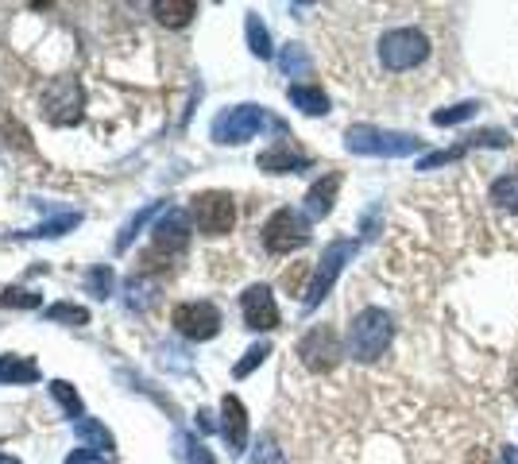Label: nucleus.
Segmentation results:
<instances>
[{"label":"nucleus","mask_w":518,"mask_h":464,"mask_svg":"<svg viewBox=\"0 0 518 464\" xmlns=\"http://www.w3.org/2000/svg\"><path fill=\"white\" fill-rule=\"evenodd\" d=\"M372 55L379 74L387 78H406V74H422L437 58V39L422 20H395L387 28H379L372 43Z\"/></svg>","instance_id":"obj_1"},{"label":"nucleus","mask_w":518,"mask_h":464,"mask_svg":"<svg viewBox=\"0 0 518 464\" xmlns=\"http://www.w3.org/2000/svg\"><path fill=\"white\" fill-rule=\"evenodd\" d=\"M391 337H395V321L387 310H379V306H368V310H360L352 325H348V352L356 356V360H379L387 345H391Z\"/></svg>","instance_id":"obj_2"},{"label":"nucleus","mask_w":518,"mask_h":464,"mask_svg":"<svg viewBox=\"0 0 518 464\" xmlns=\"http://www.w3.org/2000/svg\"><path fill=\"white\" fill-rule=\"evenodd\" d=\"M306 240H310V217L298 213V209H290V205L275 209V213L267 217V225H263V248H267L271 256L298 252Z\"/></svg>","instance_id":"obj_3"},{"label":"nucleus","mask_w":518,"mask_h":464,"mask_svg":"<svg viewBox=\"0 0 518 464\" xmlns=\"http://www.w3.org/2000/svg\"><path fill=\"white\" fill-rule=\"evenodd\" d=\"M345 147L356 151V155H391V159H399V155H414L422 147V140H414L406 132H383V128H372V124H356V128L345 132Z\"/></svg>","instance_id":"obj_4"},{"label":"nucleus","mask_w":518,"mask_h":464,"mask_svg":"<svg viewBox=\"0 0 518 464\" xmlns=\"http://www.w3.org/2000/svg\"><path fill=\"white\" fill-rule=\"evenodd\" d=\"M190 213H194V225L205 236H225L236 225V202H232L225 190H205V194H198L194 205H190Z\"/></svg>","instance_id":"obj_5"},{"label":"nucleus","mask_w":518,"mask_h":464,"mask_svg":"<svg viewBox=\"0 0 518 464\" xmlns=\"http://www.w3.org/2000/svg\"><path fill=\"white\" fill-rule=\"evenodd\" d=\"M82 82L78 78H55L51 86L43 89V113L51 124H78L82 120Z\"/></svg>","instance_id":"obj_6"},{"label":"nucleus","mask_w":518,"mask_h":464,"mask_svg":"<svg viewBox=\"0 0 518 464\" xmlns=\"http://www.w3.org/2000/svg\"><path fill=\"white\" fill-rule=\"evenodd\" d=\"M263 124H267V113L259 105H236L213 120V140L217 144H244L256 132H263Z\"/></svg>","instance_id":"obj_7"},{"label":"nucleus","mask_w":518,"mask_h":464,"mask_svg":"<svg viewBox=\"0 0 518 464\" xmlns=\"http://www.w3.org/2000/svg\"><path fill=\"white\" fill-rule=\"evenodd\" d=\"M356 256V244L352 240H333L329 248H325V256L317 260V271H314V283L306 290V310H314L317 302L329 294V287L337 283V275H341V267Z\"/></svg>","instance_id":"obj_8"},{"label":"nucleus","mask_w":518,"mask_h":464,"mask_svg":"<svg viewBox=\"0 0 518 464\" xmlns=\"http://www.w3.org/2000/svg\"><path fill=\"white\" fill-rule=\"evenodd\" d=\"M171 321L174 329L190 341H209V337L221 333V310L213 302H182V306H174Z\"/></svg>","instance_id":"obj_9"},{"label":"nucleus","mask_w":518,"mask_h":464,"mask_svg":"<svg viewBox=\"0 0 518 464\" xmlns=\"http://www.w3.org/2000/svg\"><path fill=\"white\" fill-rule=\"evenodd\" d=\"M298 356H302V364H306L310 372H329V368L337 364V356H341V341H337V333H333L329 325H314V329L298 341Z\"/></svg>","instance_id":"obj_10"},{"label":"nucleus","mask_w":518,"mask_h":464,"mask_svg":"<svg viewBox=\"0 0 518 464\" xmlns=\"http://www.w3.org/2000/svg\"><path fill=\"white\" fill-rule=\"evenodd\" d=\"M240 310H244L248 329H256V333H271V329L279 325V306H275V294L263 287V283H256V287L244 290Z\"/></svg>","instance_id":"obj_11"},{"label":"nucleus","mask_w":518,"mask_h":464,"mask_svg":"<svg viewBox=\"0 0 518 464\" xmlns=\"http://www.w3.org/2000/svg\"><path fill=\"white\" fill-rule=\"evenodd\" d=\"M221 434H225L232 453H244V445H248V410L236 395L221 399Z\"/></svg>","instance_id":"obj_12"},{"label":"nucleus","mask_w":518,"mask_h":464,"mask_svg":"<svg viewBox=\"0 0 518 464\" xmlns=\"http://www.w3.org/2000/svg\"><path fill=\"white\" fill-rule=\"evenodd\" d=\"M186 244H190V225H186V213L167 209V217L155 225V248L171 256V252H186Z\"/></svg>","instance_id":"obj_13"},{"label":"nucleus","mask_w":518,"mask_h":464,"mask_svg":"<svg viewBox=\"0 0 518 464\" xmlns=\"http://www.w3.org/2000/svg\"><path fill=\"white\" fill-rule=\"evenodd\" d=\"M337 186H341V174H325L321 182H314V186H310V194H306V217H310V221L329 217L333 198H337Z\"/></svg>","instance_id":"obj_14"},{"label":"nucleus","mask_w":518,"mask_h":464,"mask_svg":"<svg viewBox=\"0 0 518 464\" xmlns=\"http://www.w3.org/2000/svg\"><path fill=\"white\" fill-rule=\"evenodd\" d=\"M259 167L271 174H290V171H302L306 167V155H298L287 140H279L275 147H267L263 155H259Z\"/></svg>","instance_id":"obj_15"},{"label":"nucleus","mask_w":518,"mask_h":464,"mask_svg":"<svg viewBox=\"0 0 518 464\" xmlns=\"http://www.w3.org/2000/svg\"><path fill=\"white\" fill-rule=\"evenodd\" d=\"M151 12L159 16V24L182 28V24H190V16H198V4L194 0H159Z\"/></svg>","instance_id":"obj_16"},{"label":"nucleus","mask_w":518,"mask_h":464,"mask_svg":"<svg viewBox=\"0 0 518 464\" xmlns=\"http://www.w3.org/2000/svg\"><path fill=\"white\" fill-rule=\"evenodd\" d=\"M0 379L4 383H35L39 368L31 356H0Z\"/></svg>","instance_id":"obj_17"},{"label":"nucleus","mask_w":518,"mask_h":464,"mask_svg":"<svg viewBox=\"0 0 518 464\" xmlns=\"http://www.w3.org/2000/svg\"><path fill=\"white\" fill-rule=\"evenodd\" d=\"M290 101H294L306 116L329 113V97H325L317 86H290Z\"/></svg>","instance_id":"obj_18"},{"label":"nucleus","mask_w":518,"mask_h":464,"mask_svg":"<svg viewBox=\"0 0 518 464\" xmlns=\"http://www.w3.org/2000/svg\"><path fill=\"white\" fill-rule=\"evenodd\" d=\"M74 430H78V437L93 441V449H97V453H101V449H113V434H109L101 422H93V418H78V422H74Z\"/></svg>","instance_id":"obj_19"},{"label":"nucleus","mask_w":518,"mask_h":464,"mask_svg":"<svg viewBox=\"0 0 518 464\" xmlns=\"http://www.w3.org/2000/svg\"><path fill=\"white\" fill-rule=\"evenodd\" d=\"M491 202L503 205V209H515V213H518V178H515V174H503V178H495V186H491Z\"/></svg>","instance_id":"obj_20"},{"label":"nucleus","mask_w":518,"mask_h":464,"mask_svg":"<svg viewBox=\"0 0 518 464\" xmlns=\"http://www.w3.org/2000/svg\"><path fill=\"white\" fill-rule=\"evenodd\" d=\"M279 66L287 70L290 78H298V74H310V55H306L298 43H287V47H283V55H279Z\"/></svg>","instance_id":"obj_21"},{"label":"nucleus","mask_w":518,"mask_h":464,"mask_svg":"<svg viewBox=\"0 0 518 464\" xmlns=\"http://www.w3.org/2000/svg\"><path fill=\"white\" fill-rule=\"evenodd\" d=\"M174 445H178V457H182L186 464H213V453L205 449L202 441H194V437L178 434V441H174Z\"/></svg>","instance_id":"obj_22"},{"label":"nucleus","mask_w":518,"mask_h":464,"mask_svg":"<svg viewBox=\"0 0 518 464\" xmlns=\"http://www.w3.org/2000/svg\"><path fill=\"white\" fill-rule=\"evenodd\" d=\"M480 109V101H461V105H453V109H441V113H433V124L437 128H449V124H461V120H472Z\"/></svg>","instance_id":"obj_23"},{"label":"nucleus","mask_w":518,"mask_h":464,"mask_svg":"<svg viewBox=\"0 0 518 464\" xmlns=\"http://www.w3.org/2000/svg\"><path fill=\"white\" fill-rule=\"evenodd\" d=\"M248 43H252V51H256L259 58H271V35H267V28H263V20L259 16H248Z\"/></svg>","instance_id":"obj_24"},{"label":"nucleus","mask_w":518,"mask_h":464,"mask_svg":"<svg viewBox=\"0 0 518 464\" xmlns=\"http://www.w3.org/2000/svg\"><path fill=\"white\" fill-rule=\"evenodd\" d=\"M267 356H271V345H267V341H259V345H252L248 352H244V360H240V364L232 368V372H236V379H244L248 372H252V368H259V364H263Z\"/></svg>","instance_id":"obj_25"},{"label":"nucleus","mask_w":518,"mask_h":464,"mask_svg":"<svg viewBox=\"0 0 518 464\" xmlns=\"http://www.w3.org/2000/svg\"><path fill=\"white\" fill-rule=\"evenodd\" d=\"M51 395H55L58 403L66 406V414H82V395H78V391H74L66 379H55V383H51Z\"/></svg>","instance_id":"obj_26"},{"label":"nucleus","mask_w":518,"mask_h":464,"mask_svg":"<svg viewBox=\"0 0 518 464\" xmlns=\"http://www.w3.org/2000/svg\"><path fill=\"white\" fill-rule=\"evenodd\" d=\"M47 321H70V325H86L89 310H82V306H70V302H58V306H51V310H47Z\"/></svg>","instance_id":"obj_27"},{"label":"nucleus","mask_w":518,"mask_h":464,"mask_svg":"<svg viewBox=\"0 0 518 464\" xmlns=\"http://www.w3.org/2000/svg\"><path fill=\"white\" fill-rule=\"evenodd\" d=\"M78 221H82L78 213H62V217H55V221H43L31 236H62V232L78 229Z\"/></svg>","instance_id":"obj_28"},{"label":"nucleus","mask_w":518,"mask_h":464,"mask_svg":"<svg viewBox=\"0 0 518 464\" xmlns=\"http://www.w3.org/2000/svg\"><path fill=\"white\" fill-rule=\"evenodd\" d=\"M151 213H159V202H155V205H147L144 213H136V217H132V221L124 225V232H120V240H116V248H120V252H124V248L132 244V236H136V232L144 229V225H147V217H151Z\"/></svg>","instance_id":"obj_29"},{"label":"nucleus","mask_w":518,"mask_h":464,"mask_svg":"<svg viewBox=\"0 0 518 464\" xmlns=\"http://www.w3.org/2000/svg\"><path fill=\"white\" fill-rule=\"evenodd\" d=\"M252 464H287V457H283V449L271 437H263L256 445V453H252Z\"/></svg>","instance_id":"obj_30"},{"label":"nucleus","mask_w":518,"mask_h":464,"mask_svg":"<svg viewBox=\"0 0 518 464\" xmlns=\"http://www.w3.org/2000/svg\"><path fill=\"white\" fill-rule=\"evenodd\" d=\"M0 302H4V306L31 310V306H39V294H31V290H4V294H0Z\"/></svg>","instance_id":"obj_31"},{"label":"nucleus","mask_w":518,"mask_h":464,"mask_svg":"<svg viewBox=\"0 0 518 464\" xmlns=\"http://www.w3.org/2000/svg\"><path fill=\"white\" fill-rule=\"evenodd\" d=\"M464 147H449V151H433V155H426L422 163H418V171H433V167H441V163H453V159H461Z\"/></svg>","instance_id":"obj_32"},{"label":"nucleus","mask_w":518,"mask_h":464,"mask_svg":"<svg viewBox=\"0 0 518 464\" xmlns=\"http://www.w3.org/2000/svg\"><path fill=\"white\" fill-rule=\"evenodd\" d=\"M89 290H93L97 298H105V294L113 290V271H109V267H97V271H89Z\"/></svg>","instance_id":"obj_33"},{"label":"nucleus","mask_w":518,"mask_h":464,"mask_svg":"<svg viewBox=\"0 0 518 464\" xmlns=\"http://www.w3.org/2000/svg\"><path fill=\"white\" fill-rule=\"evenodd\" d=\"M66 464H105V453H97V449H74Z\"/></svg>","instance_id":"obj_34"},{"label":"nucleus","mask_w":518,"mask_h":464,"mask_svg":"<svg viewBox=\"0 0 518 464\" xmlns=\"http://www.w3.org/2000/svg\"><path fill=\"white\" fill-rule=\"evenodd\" d=\"M198 426H202V430H213V414H209V410H198Z\"/></svg>","instance_id":"obj_35"},{"label":"nucleus","mask_w":518,"mask_h":464,"mask_svg":"<svg viewBox=\"0 0 518 464\" xmlns=\"http://www.w3.org/2000/svg\"><path fill=\"white\" fill-rule=\"evenodd\" d=\"M503 464H518V449L511 445V449H503Z\"/></svg>","instance_id":"obj_36"},{"label":"nucleus","mask_w":518,"mask_h":464,"mask_svg":"<svg viewBox=\"0 0 518 464\" xmlns=\"http://www.w3.org/2000/svg\"><path fill=\"white\" fill-rule=\"evenodd\" d=\"M0 464H20V461H12V457H0Z\"/></svg>","instance_id":"obj_37"}]
</instances>
